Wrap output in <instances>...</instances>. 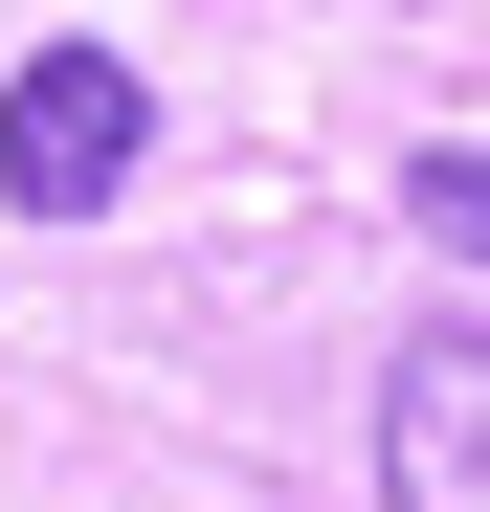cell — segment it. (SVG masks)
Here are the masks:
<instances>
[{"label":"cell","mask_w":490,"mask_h":512,"mask_svg":"<svg viewBox=\"0 0 490 512\" xmlns=\"http://www.w3.org/2000/svg\"><path fill=\"white\" fill-rule=\"evenodd\" d=\"M379 512H490V334H401L379 357Z\"/></svg>","instance_id":"7a4b0ae2"},{"label":"cell","mask_w":490,"mask_h":512,"mask_svg":"<svg viewBox=\"0 0 490 512\" xmlns=\"http://www.w3.org/2000/svg\"><path fill=\"white\" fill-rule=\"evenodd\" d=\"M401 223H424L446 268H490V134H424V156H401Z\"/></svg>","instance_id":"3957f363"},{"label":"cell","mask_w":490,"mask_h":512,"mask_svg":"<svg viewBox=\"0 0 490 512\" xmlns=\"http://www.w3.org/2000/svg\"><path fill=\"white\" fill-rule=\"evenodd\" d=\"M134 156H156V90L112 45H23V67H0V201H23V223L134 201Z\"/></svg>","instance_id":"6da1fadb"}]
</instances>
